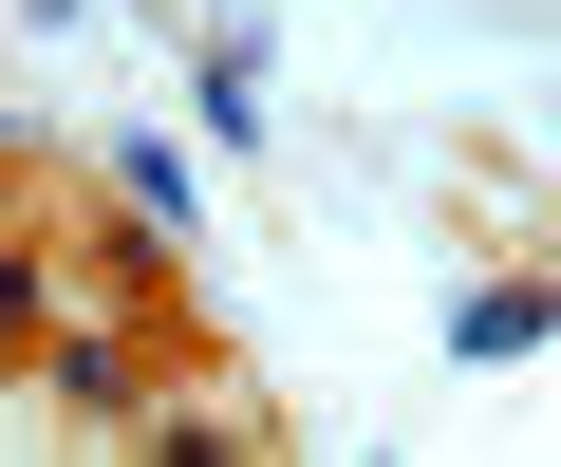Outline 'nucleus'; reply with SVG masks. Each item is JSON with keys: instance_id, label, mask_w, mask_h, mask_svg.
Returning a JSON list of instances; mask_svg holds the SVG:
<instances>
[{"instance_id": "f257e3e1", "label": "nucleus", "mask_w": 561, "mask_h": 467, "mask_svg": "<svg viewBox=\"0 0 561 467\" xmlns=\"http://www.w3.org/2000/svg\"><path fill=\"white\" fill-rule=\"evenodd\" d=\"M542 318H561V300H542V281H486V300H468V318H449V355H542Z\"/></svg>"}]
</instances>
